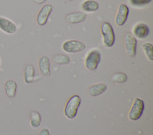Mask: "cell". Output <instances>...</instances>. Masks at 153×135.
<instances>
[{
  "mask_svg": "<svg viewBox=\"0 0 153 135\" xmlns=\"http://www.w3.org/2000/svg\"><path fill=\"white\" fill-rule=\"evenodd\" d=\"M81 104V98L77 95L70 98L65 108V115L69 119H74L77 114L78 108Z\"/></svg>",
  "mask_w": 153,
  "mask_h": 135,
  "instance_id": "cell-1",
  "label": "cell"
},
{
  "mask_svg": "<svg viewBox=\"0 0 153 135\" xmlns=\"http://www.w3.org/2000/svg\"><path fill=\"white\" fill-rule=\"evenodd\" d=\"M101 33L103 35V44L106 47H113L115 44V33L113 28L110 23L106 22L103 23L101 26Z\"/></svg>",
  "mask_w": 153,
  "mask_h": 135,
  "instance_id": "cell-2",
  "label": "cell"
},
{
  "mask_svg": "<svg viewBox=\"0 0 153 135\" xmlns=\"http://www.w3.org/2000/svg\"><path fill=\"white\" fill-rule=\"evenodd\" d=\"M101 59L100 52L97 50H93L89 53L85 60V66L90 71H94L98 67Z\"/></svg>",
  "mask_w": 153,
  "mask_h": 135,
  "instance_id": "cell-3",
  "label": "cell"
},
{
  "mask_svg": "<svg viewBox=\"0 0 153 135\" xmlns=\"http://www.w3.org/2000/svg\"><path fill=\"white\" fill-rule=\"evenodd\" d=\"M124 46L127 54L131 57H134L136 54L137 40L131 33H126L124 37Z\"/></svg>",
  "mask_w": 153,
  "mask_h": 135,
  "instance_id": "cell-4",
  "label": "cell"
},
{
  "mask_svg": "<svg viewBox=\"0 0 153 135\" xmlns=\"http://www.w3.org/2000/svg\"><path fill=\"white\" fill-rule=\"evenodd\" d=\"M144 102L142 99L136 98L135 99L134 103L132 105V108L130 109V111L129 113V118L132 121H136L141 118L144 111Z\"/></svg>",
  "mask_w": 153,
  "mask_h": 135,
  "instance_id": "cell-5",
  "label": "cell"
},
{
  "mask_svg": "<svg viewBox=\"0 0 153 135\" xmlns=\"http://www.w3.org/2000/svg\"><path fill=\"white\" fill-rule=\"evenodd\" d=\"M85 44L76 40L67 41L62 45L63 50H65V52L71 53V54L81 52V51L85 50Z\"/></svg>",
  "mask_w": 153,
  "mask_h": 135,
  "instance_id": "cell-6",
  "label": "cell"
},
{
  "mask_svg": "<svg viewBox=\"0 0 153 135\" xmlns=\"http://www.w3.org/2000/svg\"><path fill=\"white\" fill-rule=\"evenodd\" d=\"M53 9H54V7L52 5L48 4V5H44L43 7L40 9L38 16H37V24L39 26H44L47 24L48 18L51 13L52 12Z\"/></svg>",
  "mask_w": 153,
  "mask_h": 135,
  "instance_id": "cell-7",
  "label": "cell"
},
{
  "mask_svg": "<svg viewBox=\"0 0 153 135\" xmlns=\"http://www.w3.org/2000/svg\"><path fill=\"white\" fill-rule=\"evenodd\" d=\"M129 7L125 4H121L118 8V12H117L116 19H115V23L117 26L121 27L124 25L127 21V18L129 17Z\"/></svg>",
  "mask_w": 153,
  "mask_h": 135,
  "instance_id": "cell-8",
  "label": "cell"
},
{
  "mask_svg": "<svg viewBox=\"0 0 153 135\" xmlns=\"http://www.w3.org/2000/svg\"><path fill=\"white\" fill-rule=\"evenodd\" d=\"M0 29L5 33L12 35L17 31V26L9 19L0 16Z\"/></svg>",
  "mask_w": 153,
  "mask_h": 135,
  "instance_id": "cell-9",
  "label": "cell"
},
{
  "mask_svg": "<svg viewBox=\"0 0 153 135\" xmlns=\"http://www.w3.org/2000/svg\"><path fill=\"white\" fill-rule=\"evenodd\" d=\"M149 28L146 24L139 23L136 24L133 28V34L135 38H138L139 39H145L149 35Z\"/></svg>",
  "mask_w": 153,
  "mask_h": 135,
  "instance_id": "cell-10",
  "label": "cell"
},
{
  "mask_svg": "<svg viewBox=\"0 0 153 135\" xmlns=\"http://www.w3.org/2000/svg\"><path fill=\"white\" fill-rule=\"evenodd\" d=\"M38 66H39V70L42 76L45 77L50 76V60L47 56H42V57H40V59L38 60Z\"/></svg>",
  "mask_w": 153,
  "mask_h": 135,
  "instance_id": "cell-11",
  "label": "cell"
},
{
  "mask_svg": "<svg viewBox=\"0 0 153 135\" xmlns=\"http://www.w3.org/2000/svg\"><path fill=\"white\" fill-rule=\"evenodd\" d=\"M87 18V14L83 12H71L67 15V20L71 24H77L84 21Z\"/></svg>",
  "mask_w": 153,
  "mask_h": 135,
  "instance_id": "cell-12",
  "label": "cell"
},
{
  "mask_svg": "<svg viewBox=\"0 0 153 135\" xmlns=\"http://www.w3.org/2000/svg\"><path fill=\"white\" fill-rule=\"evenodd\" d=\"M107 89V86L106 84L103 83H97V84H94V85L91 86L90 88H89V94L91 95V96H99V95H102L103 92H106V90Z\"/></svg>",
  "mask_w": 153,
  "mask_h": 135,
  "instance_id": "cell-13",
  "label": "cell"
},
{
  "mask_svg": "<svg viewBox=\"0 0 153 135\" xmlns=\"http://www.w3.org/2000/svg\"><path fill=\"white\" fill-rule=\"evenodd\" d=\"M17 83L15 80H9L6 82L5 84V91L8 97L10 99L15 98L17 92Z\"/></svg>",
  "mask_w": 153,
  "mask_h": 135,
  "instance_id": "cell-14",
  "label": "cell"
},
{
  "mask_svg": "<svg viewBox=\"0 0 153 135\" xmlns=\"http://www.w3.org/2000/svg\"><path fill=\"white\" fill-rule=\"evenodd\" d=\"M81 8L86 12H94L99 9L100 4L95 0H87L82 3Z\"/></svg>",
  "mask_w": 153,
  "mask_h": 135,
  "instance_id": "cell-15",
  "label": "cell"
},
{
  "mask_svg": "<svg viewBox=\"0 0 153 135\" xmlns=\"http://www.w3.org/2000/svg\"><path fill=\"white\" fill-rule=\"evenodd\" d=\"M35 71L32 65H27L25 68V82L27 84H30L34 81Z\"/></svg>",
  "mask_w": 153,
  "mask_h": 135,
  "instance_id": "cell-16",
  "label": "cell"
},
{
  "mask_svg": "<svg viewBox=\"0 0 153 135\" xmlns=\"http://www.w3.org/2000/svg\"><path fill=\"white\" fill-rule=\"evenodd\" d=\"M30 117H31V126L35 128H38V127L40 126L41 123H42V117H41V114H39V112L35 111H31Z\"/></svg>",
  "mask_w": 153,
  "mask_h": 135,
  "instance_id": "cell-17",
  "label": "cell"
},
{
  "mask_svg": "<svg viewBox=\"0 0 153 135\" xmlns=\"http://www.w3.org/2000/svg\"><path fill=\"white\" fill-rule=\"evenodd\" d=\"M143 50L144 51L145 54L146 55L147 58L150 61L153 60V46L149 42H146L143 44Z\"/></svg>",
  "mask_w": 153,
  "mask_h": 135,
  "instance_id": "cell-18",
  "label": "cell"
},
{
  "mask_svg": "<svg viewBox=\"0 0 153 135\" xmlns=\"http://www.w3.org/2000/svg\"><path fill=\"white\" fill-rule=\"evenodd\" d=\"M54 61L55 63L59 65H67L71 62V59L68 56L65 54H58L54 57Z\"/></svg>",
  "mask_w": 153,
  "mask_h": 135,
  "instance_id": "cell-19",
  "label": "cell"
},
{
  "mask_svg": "<svg viewBox=\"0 0 153 135\" xmlns=\"http://www.w3.org/2000/svg\"><path fill=\"white\" fill-rule=\"evenodd\" d=\"M128 80V76L124 73H114L112 76V80L115 83H126Z\"/></svg>",
  "mask_w": 153,
  "mask_h": 135,
  "instance_id": "cell-20",
  "label": "cell"
},
{
  "mask_svg": "<svg viewBox=\"0 0 153 135\" xmlns=\"http://www.w3.org/2000/svg\"><path fill=\"white\" fill-rule=\"evenodd\" d=\"M131 5L133 6H143L150 3L152 0H129Z\"/></svg>",
  "mask_w": 153,
  "mask_h": 135,
  "instance_id": "cell-21",
  "label": "cell"
},
{
  "mask_svg": "<svg viewBox=\"0 0 153 135\" xmlns=\"http://www.w3.org/2000/svg\"><path fill=\"white\" fill-rule=\"evenodd\" d=\"M39 135H50V132H49L48 129L47 128H44L39 133Z\"/></svg>",
  "mask_w": 153,
  "mask_h": 135,
  "instance_id": "cell-22",
  "label": "cell"
},
{
  "mask_svg": "<svg viewBox=\"0 0 153 135\" xmlns=\"http://www.w3.org/2000/svg\"><path fill=\"white\" fill-rule=\"evenodd\" d=\"M33 1L37 4H42L45 2H46L47 0H33Z\"/></svg>",
  "mask_w": 153,
  "mask_h": 135,
  "instance_id": "cell-23",
  "label": "cell"
},
{
  "mask_svg": "<svg viewBox=\"0 0 153 135\" xmlns=\"http://www.w3.org/2000/svg\"><path fill=\"white\" fill-rule=\"evenodd\" d=\"M0 64H1V59H0Z\"/></svg>",
  "mask_w": 153,
  "mask_h": 135,
  "instance_id": "cell-24",
  "label": "cell"
},
{
  "mask_svg": "<svg viewBox=\"0 0 153 135\" xmlns=\"http://www.w3.org/2000/svg\"><path fill=\"white\" fill-rule=\"evenodd\" d=\"M68 1H72V0H68Z\"/></svg>",
  "mask_w": 153,
  "mask_h": 135,
  "instance_id": "cell-25",
  "label": "cell"
}]
</instances>
